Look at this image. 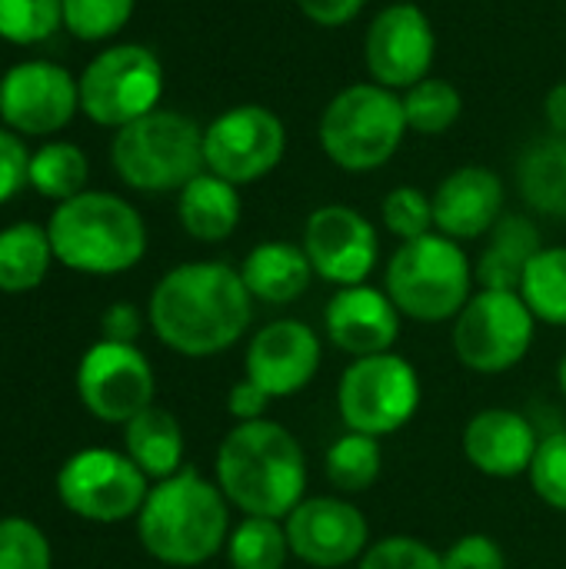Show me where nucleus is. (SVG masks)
<instances>
[{
	"label": "nucleus",
	"instance_id": "f257e3e1",
	"mask_svg": "<svg viewBox=\"0 0 566 569\" xmlns=\"http://www.w3.org/2000/svg\"><path fill=\"white\" fill-rule=\"evenodd\" d=\"M254 317V297L230 263L197 260L160 277L150 293V327L163 347L183 357L230 350Z\"/></svg>",
	"mask_w": 566,
	"mask_h": 569
},
{
	"label": "nucleus",
	"instance_id": "f03ea898",
	"mask_svg": "<svg viewBox=\"0 0 566 569\" xmlns=\"http://www.w3.org/2000/svg\"><path fill=\"white\" fill-rule=\"evenodd\" d=\"M217 487L247 517L287 520L307 490V457L277 420L237 423L217 450Z\"/></svg>",
	"mask_w": 566,
	"mask_h": 569
},
{
	"label": "nucleus",
	"instance_id": "7ed1b4c3",
	"mask_svg": "<svg viewBox=\"0 0 566 569\" xmlns=\"http://www.w3.org/2000/svg\"><path fill=\"white\" fill-rule=\"evenodd\" d=\"M143 550L167 567H200L214 560L230 537L227 497L197 470H180L147 493L137 513Z\"/></svg>",
	"mask_w": 566,
	"mask_h": 569
},
{
	"label": "nucleus",
	"instance_id": "20e7f679",
	"mask_svg": "<svg viewBox=\"0 0 566 569\" xmlns=\"http://www.w3.org/2000/svg\"><path fill=\"white\" fill-rule=\"evenodd\" d=\"M47 237L63 267L93 277L123 273L137 267L147 250L140 213L127 200L100 190H83L63 200L47 223Z\"/></svg>",
	"mask_w": 566,
	"mask_h": 569
},
{
	"label": "nucleus",
	"instance_id": "39448f33",
	"mask_svg": "<svg viewBox=\"0 0 566 569\" xmlns=\"http://www.w3.org/2000/svg\"><path fill=\"white\" fill-rule=\"evenodd\" d=\"M470 287L474 267L460 243L444 233H427L400 243L384 277V290L400 317L420 323L457 320V313L474 297Z\"/></svg>",
	"mask_w": 566,
	"mask_h": 569
},
{
	"label": "nucleus",
	"instance_id": "423d86ee",
	"mask_svg": "<svg viewBox=\"0 0 566 569\" xmlns=\"http://www.w3.org/2000/svg\"><path fill=\"white\" fill-rule=\"evenodd\" d=\"M404 97L380 83L344 87L320 117V147L347 173H370L400 150L407 133Z\"/></svg>",
	"mask_w": 566,
	"mask_h": 569
},
{
	"label": "nucleus",
	"instance_id": "0eeeda50",
	"mask_svg": "<svg viewBox=\"0 0 566 569\" xmlns=\"http://www.w3.org/2000/svg\"><path fill=\"white\" fill-rule=\"evenodd\" d=\"M110 160L120 180L143 193L183 190L203 163V130L177 110H150L117 130Z\"/></svg>",
	"mask_w": 566,
	"mask_h": 569
},
{
	"label": "nucleus",
	"instance_id": "6e6552de",
	"mask_svg": "<svg viewBox=\"0 0 566 569\" xmlns=\"http://www.w3.org/2000/svg\"><path fill=\"white\" fill-rule=\"evenodd\" d=\"M420 407V377L400 353L357 357L340 373L337 410L347 430L364 437H390L404 430Z\"/></svg>",
	"mask_w": 566,
	"mask_h": 569
},
{
	"label": "nucleus",
	"instance_id": "1a4fd4ad",
	"mask_svg": "<svg viewBox=\"0 0 566 569\" xmlns=\"http://www.w3.org/2000/svg\"><path fill=\"white\" fill-rule=\"evenodd\" d=\"M80 110L103 127H127L157 110L163 93V67L153 50L120 43L97 53L77 80Z\"/></svg>",
	"mask_w": 566,
	"mask_h": 569
},
{
	"label": "nucleus",
	"instance_id": "9d476101",
	"mask_svg": "<svg viewBox=\"0 0 566 569\" xmlns=\"http://www.w3.org/2000/svg\"><path fill=\"white\" fill-rule=\"evenodd\" d=\"M537 317L517 290H477L454 320V353L474 373L517 367L534 343Z\"/></svg>",
	"mask_w": 566,
	"mask_h": 569
},
{
	"label": "nucleus",
	"instance_id": "9b49d317",
	"mask_svg": "<svg viewBox=\"0 0 566 569\" xmlns=\"http://www.w3.org/2000/svg\"><path fill=\"white\" fill-rule=\"evenodd\" d=\"M147 493L143 470L117 450H80L57 473L60 503L90 523H120L137 517Z\"/></svg>",
	"mask_w": 566,
	"mask_h": 569
},
{
	"label": "nucleus",
	"instance_id": "f8f14e48",
	"mask_svg": "<svg viewBox=\"0 0 566 569\" xmlns=\"http://www.w3.org/2000/svg\"><path fill=\"white\" fill-rule=\"evenodd\" d=\"M284 150H287L284 120L260 103L230 107L203 130L207 170L230 180L234 187L267 177L284 160Z\"/></svg>",
	"mask_w": 566,
	"mask_h": 569
},
{
	"label": "nucleus",
	"instance_id": "ddd939ff",
	"mask_svg": "<svg viewBox=\"0 0 566 569\" xmlns=\"http://www.w3.org/2000/svg\"><path fill=\"white\" fill-rule=\"evenodd\" d=\"M437 53V37L430 17L417 3H390L384 7L364 37V63L374 83L387 90H410L424 77H430Z\"/></svg>",
	"mask_w": 566,
	"mask_h": 569
},
{
	"label": "nucleus",
	"instance_id": "4468645a",
	"mask_svg": "<svg viewBox=\"0 0 566 569\" xmlns=\"http://www.w3.org/2000/svg\"><path fill=\"white\" fill-rule=\"evenodd\" d=\"M77 393L103 423H130L153 407V370L133 343L100 340L77 367Z\"/></svg>",
	"mask_w": 566,
	"mask_h": 569
},
{
	"label": "nucleus",
	"instance_id": "2eb2a0df",
	"mask_svg": "<svg viewBox=\"0 0 566 569\" xmlns=\"http://www.w3.org/2000/svg\"><path fill=\"white\" fill-rule=\"evenodd\" d=\"M300 247L314 273L337 287L367 283L380 257V240L374 223L347 203L317 207L304 223Z\"/></svg>",
	"mask_w": 566,
	"mask_h": 569
},
{
	"label": "nucleus",
	"instance_id": "dca6fc26",
	"mask_svg": "<svg viewBox=\"0 0 566 569\" xmlns=\"http://www.w3.org/2000/svg\"><path fill=\"white\" fill-rule=\"evenodd\" d=\"M290 553L314 569H340L370 547L367 517L344 497H304L284 520Z\"/></svg>",
	"mask_w": 566,
	"mask_h": 569
},
{
	"label": "nucleus",
	"instance_id": "f3484780",
	"mask_svg": "<svg viewBox=\"0 0 566 569\" xmlns=\"http://www.w3.org/2000/svg\"><path fill=\"white\" fill-rule=\"evenodd\" d=\"M80 107L77 80L50 60H23L0 80V117L7 127L47 137L70 123Z\"/></svg>",
	"mask_w": 566,
	"mask_h": 569
},
{
	"label": "nucleus",
	"instance_id": "a211bd4d",
	"mask_svg": "<svg viewBox=\"0 0 566 569\" xmlns=\"http://www.w3.org/2000/svg\"><path fill=\"white\" fill-rule=\"evenodd\" d=\"M244 367L270 400L294 397L320 370V337L304 320H274L250 337Z\"/></svg>",
	"mask_w": 566,
	"mask_h": 569
},
{
	"label": "nucleus",
	"instance_id": "6ab92c4d",
	"mask_svg": "<svg viewBox=\"0 0 566 569\" xmlns=\"http://www.w3.org/2000/svg\"><path fill=\"white\" fill-rule=\"evenodd\" d=\"M324 330L330 343L354 360L390 353L400 337V310L394 307L387 290H377L370 283L340 287L324 310Z\"/></svg>",
	"mask_w": 566,
	"mask_h": 569
},
{
	"label": "nucleus",
	"instance_id": "aec40b11",
	"mask_svg": "<svg viewBox=\"0 0 566 569\" xmlns=\"http://www.w3.org/2000/svg\"><path fill=\"white\" fill-rule=\"evenodd\" d=\"M504 180L490 167H460L434 190V227L450 240H477L504 217Z\"/></svg>",
	"mask_w": 566,
	"mask_h": 569
},
{
	"label": "nucleus",
	"instance_id": "412c9836",
	"mask_svg": "<svg viewBox=\"0 0 566 569\" xmlns=\"http://www.w3.org/2000/svg\"><path fill=\"white\" fill-rule=\"evenodd\" d=\"M537 430L524 413L490 407L470 417L464 427V457L470 460L474 470L507 480L530 473V463L537 457Z\"/></svg>",
	"mask_w": 566,
	"mask_h": 569
},
{
	"label": "nucleus",
	"instance_id": "4be33fe9",
	"mask_svg": "<svg viewBox=\"0 0 566 569\" xmlns=\"http://www.w3.org/2000/svg\"><path fill=\"white\" fill-rule=\"evenodd\" d=\"M240 277L254 300L270 303V307H287L307 293V287L317 273H314L304 247H297L290 240H264L247 253Z\"/></svg>",
	"mask_w": 566,
	"mask_h": 569
},
{
	"label": "nucleus",
	"instance_id": "5701e85b",
	"mask_svg": "<svg viewBox=\"0 0 566 569\" xmlns=\"http://www.w3.org/2000/svg\"><path fill=\"white\" fill-rule=\"evenodd\" d=\"M540 250L544 243L537 223L524 213H504L487 233V247L474 267V280L480 283V290H520V280Z\"/></svg>",
	"mask_w": 566,
	"mask_h": 569
},
{
	"label": "nucleus",
	"instance_id": "b1692460",
	"mask_svg": "<svg viewBox=\"0 0 566 569\" xmlns=\"http://www.w3.org/2000/svg\"><path fill=\"white\" fill-rule=\"evenodd\" d=\"M180 227L200 243L227 240L240 223V193L230 180L203 170L177 197Z\"/></svg>",
	"mask_w": 566,
	"mask_h": 569
},
{
	"label": "nucleus",
	"instance_id": "393cba45",
	"mask_svg": "<svg viewBox=\"0 0 566 569\" xmlns=\"http://www.w3.org/2000/svg\"><path fill=\"white\" fill-rule=\"evenodd\" d=\"M123 443L147 480H167L183 470V430L163 407H147L123 423Z\"/></svg>",
	"mask_w": 566,
	"mask_h": 569
},
{
	"label": "nucleus",
	"instance_id": "a878e982",
	"mask_svg": "<svg viewBox=\"0 0 566 569\" xmlns=\"http://www.w3.org/2000/svg\"><path fill=\"white\" fill-rule=\"evenodd\" d=\"M517 190L540 217L566 220V137H540L520 153Z\"/></svg>",
	"mask_w": 566,
	"mask_h": 569
},
{
	"label": "nucleus",
	"instance_id": "bb28decb",
	"mask_svg": "<svg viewBox=\"0 0 566 569\" xmlns=\"http://www.w3.org/2000/svg\"><path fill=\"white\" fill-rule=\"evenodd\" d=\"M53 260V247L43 227L13 223L0 230V290L27 293L43 283Z\"/></svg>",
	"mask_w": 566,
	"mask_h": 569
},
{
	"label": "nucleus",
	"instance_id": "cd10ccee",
	"mask_svg": "<svg viewBox=\"0 0 566 569\" xmlns=\"http://www.w3.org/2000/svg\"><path fill=\"white\" fill-rule=\"evenodd\" d=\"M324 470L334 490L354 497V493H367L380 470H384V450L377 437H364L347 430L340 440L330 443L327 457H324Z\"/></svg>",
	"mask_w": 566,
	"mask_h": 569
},
{
	"label": "nucleus",
	"instance_id": "c85d7f7f",
	"mask_svg": "<svg viewBox=\"0 0 566 569\" xmlns=\"http://www.w3.org/2000/svg\"><path fill=\"white\" fill-rule=\"evenodd\" d=\"M517 293L540 323L566 327V247H544L530 260Z\"/></svg>",
	"mask_w": 566,
	"mask_h": 569
},
{
	"label": "nucleus",
	"instance_id": "c756f323",
	"mask_svg": "<svg viewBox=\"0 0 566 569\" xmlns=\"http://www.w3.org/2000/svg\"><path fill=\"white\" fill-rule=\"evenodd\" d=\"M290 543L284 520L270 517H247L227 537V560L230 569H284L290 560Z\"/></svg>",
	"mask_w": 566,
	"mask_h": 569
},
{
	"label": "nucleus",
	"instance_id": "7c9ffc66",
	"mask_svg": "<svg viewBox=\"0 0 566 569\" xmlns=\"http://www.w3.org/2000/svg\"><path fill=\"white\" fill-rule=\"evenodd\" d=\"M87 157L80 147L73 143H43L37 153H30V173H27V183L40 193V197H50V200H70L77 193H83V183H87Z\"/></svg>",
	"mask_w": 566,
	"mask_h": 569
},
{
	"label": "nucleus",
	"instance_id": "2f4dec72",
	"mask_svg": "<svg viewBox=\"0 0 566 569\" xmlns=\"http://www.w3.org/2000/svg\"><path fill=\"white\" fill-rule=\"evenodd\" d=\"M464 110V97L460 90L444 80V77H424L420 83H414L404 93V113H407V127L414 133L424 137H440L447 133Z\"/></svg>",
	"mask_w": 566,
	"mask_h": 569
},
{
	"label": "nucleus",
	"instance_id": "473e14b6",
	"mask_svg": "<svg viewBox=\"0 0 566 569\" xmlns=\"http://www.w3.org/2000/svg\"><path fill=\"white\" fill-rule=\"evenodd\" d=\"M63 27V0H0V37L10 43H40Z\"/></svg>",
	"mask_w": 566,
	"mask_h": 569
},
{
	"label": "nucleus",
	"instance_id": "72a5a7b5",
	"mask_svg": "<svg viewBox=\"0 0 566 569\" xmlns=\"http://www.w3.org/2000/svg\"><path fill=\"white\" fill-rule=\"evenodd\" d=\"M137 0H63V27L80 40H107L123 30Z\"/></svg>",
	"mask_w": 566,
	"mask_h": 569
},
{
	"label": "nucleus",
	"instance_id": "f704fd0d",
	"mask_svg": "<svg viewBox=\"0 0 566 569\" xmlns=\"http://www.w3.org/2000/svg\"><path fill=\"white\" fill-rule=\"evenodd\" d=\"M384 227L400 237V243L434 233V200L420 187H394L380 207Z\"/></svg>",
	"mask_w": 566,
	"mask_h": 569
},
{
	"label": "nucleus",
	"instance_id": "c9c22d12",
	"mask_svg": "<svg viewBox=\"0 0 566 569\" xmlns=\"http://www.w3.org/2000/svg\"><path fill=\"white\" fill-rule=\"evenodd\" d=\"M0 569H50V543L23 517L0 520Z\"/></svg>",
	"mask_w": 566,
	"mask_h": 569
},
{
	"label": "nucleus",
	"instance_id": "e433bc0d",
	"mask_svg": "<svg viewBox=\"0 0 566 569\" xmlns=\"http://www.w3.org/2000/svg\"><path fill=\"white\" fill-rule=\"evenodd\" d=\"M527 477H530L534 493L547 507L566 513V430H557V433L540 440Z\"/></svg>",
	"mask_w": 566,
	"mask_h": 569
},
{
	"label": "nucleus",
	"instance_id": "4c0bfd02",
	"mask_svg": "<svg viewBox=\"0 0 566 569\" xmlns=\"http://www.w3.org/2000/svg\"><path fill=\"white\" fill-rule=\"evenodd\" d=\"M357 569H444V553L417 537H384L367 547Z\"/></svg>",
	"mask_w": 566,
	"mask_h": 569
},
{
	"label": "nucleus",
	"instance_id": "58836bf2",
	"mask_svg": "<svg viewBox=\"0 0 566 569\" xmlns=\"http://www.w3.org/2000/svg\"><path fill=\"white\" fill-rule=\"evenodd\" d=\"M444 569H507V557L494 537L467 533L444 550Z\"/></svg>",
	"mask_w": 566,
	"mask_h": 569
},
{
	"label": "nucleus",
	"instance_id": "ea45409f",
	"mask_svg": "<svg viewBox=\"0 0 566 569\" xmlns=\"http://www.w3.org/2000/svg\"><path fill=\"white\" fill-rule=\"evenodd\" d=\"M30 173V153L27 147L17 140V133L0 130V203H7Z\"/></svg>",
	"mask_w": 566,
	"mask_h": 569
},
{
	"label": "nucleus",
	"instance_id": "a19ab883",
	"mask_svg": "<svg viewBox=\"0 0 566 569\" xmlns=\"http://www.w3.org/2000/svg\"><path fill=\"white\" fill-rule=\"evenodd\" d=\"M267 407H270V397H267L254 380H247V377H244L240 383H234L230 393H227V410H230V417H234L237 423L264 420Z\"/></svg>",
	"mask_w": 566,
	"mask_h": 569
},
{
	"label": "nucleus",
	"instance_id": "79ce46f5",
	"mask_svg": "<svg viewBox=\"0 0 566 569\" xmlns=\"http://www.w3.org/2000/svg\"><path fill=\"white\" fill-rule=\"evenodd\" d=\"M367 0H297L300 13L320 27H344L350 23L360 10H364Z\"/></svg>",
	"mask_w": 566,
	"mask_h": 569
},
{
	"label": "nucleus",
	"instance_id": "37998d69",
	"mask_svg": "<svg viewBox=\"0 0 566 569\" xmlns=\"http://www.w3.org/2000/svg\"><path fill=\"white\" fill-rule=\"evenodd\" d=\"M100 323H103V340H113V343H133L140 333V313L130 303H113Z\"/></svg>",
	"mask_w": 566,
	"mask_h": 569
},
{
	"label": "nucleus",
	"instance_id": "c03bdc74",
	"mask_svg": "<svg viewBox=\"0 0 566 569\" xmlns=\"http://www.w3.org/2000/svg\"><path fill=\"white\" fill-rule=\"evenodd\" d=\"M544 113H547L550 130H554V133H560V137H566V80L564 83H557V87L547 93V100H544Z\"/></svg>",
	"mask_w": 566,
	"mask_h": 569
},
{
	"label": "nucleus",
	"instance_id": "a18cd8bd",
	"mask_svg": "<svg viewBox=\"0 0 566 569\" xmlns=\"http://www.w3.org/2000/svg\"><path fill=\"white\" fill-rule=\"evenodd\" d=\"M557 383H560V393L566 397V357L560 360V367H557Z\"/></svg>",
	"mask_w": 566,
	"mask_h": 569
}]
</instances>
